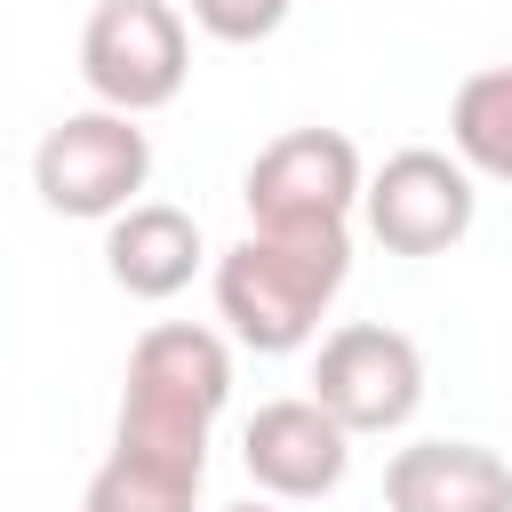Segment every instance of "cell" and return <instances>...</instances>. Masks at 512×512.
Returning <instances> with one entry per match:
<instances>
[{"label": "cell", "instance_id": "6da1fadb", "mask_svg": "<svg viewBox=\"0 0 512 512\" xmlns=\"http://www.w3.org/2000/svg\"><path fill=\"white\" fill-rule=\"evenodd\" d=\"M352 272L344 224H248L216 256V312L248 352H296Z\"/></svg>", "mask_w": 512, "mask_h": 512}, {"label": "cell", "instance_id": "7a4b0ae2", "mask_svg": "<svg viewBox=\"0 0 512 512\" xmlns=\"http://www.w3.org/2000/svg\"><path fill=\"white\" fill-rule=\"evenodd\" d=\"M224 400H232V352H224V336L192 328V320H160L128 352V392H120L112 448L208 464V424L224 416Z\"/></svg>", "mask_w": 512, "mask_h": 512}, {"label": "cell", "instance_id": "3957f363", "mask_svg": "<svg viewBox=\"0 0 512 512\" xmlns=\"http://www.w3.org/2000/svg\"><path fill=\"white\" fill-rule=\"evenodd\" d=\"M192 32L168 0H96L80 24V80L104 112H160L184 96Z\"/></svg>", "mask_w": 512, "mask_h": 512}, {"label": "cell", "instance_id": "277c9868", "mask_svg": "<svg viewBox=\"0 0 512 512\" xmlns=\"http://www.w3.org/2000/svg\"><path fill=\"white\" fill-rule=\"evenodd\" d=\"M152 176V136L128 120V112H64L40 152H32V192L56 208V216H80V224H112L120 208H136Z\"/></svg>", "mask_w": 512, "mask_h": 512}, {"label": "cell", "instance_id": "5b68a950", "mask_svg": "<svg viewBox=\"0 0 512 512\" xmlns=\"http://www.w3.org/2000/svg\"><path fill=\"white\" fill-rule=\"evenodd\" d=\"M304 400H320L352 440L360 432H400L424 408V352L400 328H384V320H344L320 344Z\"/></svg>", "mask_w": 512, "mask_h": 512}, {"label": "cell", "instance_id": "8992f818", "mask_svg": "<svg viewBox=\"0 0 512 512\" xmlns=\"http://www.w3.org/2000/svg\"><path fill=\"white\" fill-rule=\"evenodd\" d=\"M360 184V144L344 128H288L248 160L240 200L248 224H344L360 208Z\"/></svg>", "mask_w": 512, "mask_h": 512}, {"label": "cell", "instance_id": "52a82bcc", "mask_svg": "<svg viewBox=\"0 0 512 512\" xmlns=\"http://www.w3.org/2000/svg\"><path fill=\"white\" fill-rule=\"evenodd\" d=\"M360 208H368V232L392 256H440V248H456L472 232L480 192H472V168L464 160H448L432 144H408V152H392L360 184Z\"/></svg>", "mask_w": 512, "mask_h": 512}, {"label": "cell", "instance_id": "ba28073f", "mask_svg": "<svg viewBox=\"0 0 512 512\" xmlns=\"http://www.w3.org/2000/svg\"><path fill=\"white\" fill-rule=\"evenodd\" d=\"M240 464H248V480H256L264 496L312 504V496H328V488L344 480L352 432H344L320 400H264V408L248 416V432H240Z\"/></svg>", "mask_w": 512, "mask_h": 512}, {"label": "cell", "instance_id": "9c48e42d", "mask_svg": "<svg viewBox=\"0 0 512 512\" xmlns=\"http://www.w3.org/2000/svg\"><path fill=\"white\" fill-rule=\"evenodd\" d=\"M392 512H512V464L480 440H416L384 464Z\"/></svg>", "mask_w": 512, "mask_h": 512}, {"label": "cell", "instance_id": "30bf717a", "mask_svg": "<svg viewBox=\"0 0 512 512\" xmlns=\"http://www.w3.org/2000/svg\"><path fill=\"white\" fill-rule=\"evenodd\" d=\"M200 256H208V248H200V224H192L184 208H168V200H136V208H120L112 232H104V272H112V288H128V296H144V304L192 288Z\"/></svg>", "mask_w": 512, "mask_h": 512}, {"label": "cell", "instance_id": "8fae6325", "mask_svg": "<svg viewBox=\"0 0 512 512\" xmlns=\"http://www.w3.org/2000/svg\"><path fill=\"white\" fill-rule=\"evenodd\" d=\"M200 472L184 456H144V448H112L80 496V512H192L200 504Z\"/></svg>", "mask_w": 512, "mask_h": 512}, {"label": "cell", "instance_id": "7c38bea8", "mask_svg": "<svg viewBox=\"0 0 512 512\" xmlns=\"http://www.w3.org/2000/svg\"><path fill=\"white\" fill-rule=\"evenodd\" d=\"M448 136H456V160L512 184V64H488L456 88L448 104Z\"/></svg>", "mask_w": 512, "mask_h": 512}, {"label": "cell", "instance_id": "4fadbf2b", "mask_svg": "<svg viewBox=\"0 0 512 512\" xmlns=\"http://www.w3.org/2000/svg\"><path fill=\"white\" fill-rule=\"evenodd\" d=\"M192 24L224 48H248V40H272L288 24V0H192Z\"/></svg>", "mask_w": 512, "mask_h": 512}, {"label": "cell", "instance_id": "5bb4252c", "mask_svg": "<svg viewBox=\"0 0 512 512\" xmlns=\"http://www.w3.org/2000/svg\"><path fill=\"white\" fill-rule=\"evenodd\" d=\"M224 512H272V504H224Z\"/></svg>", "mask_w": 512, "mask_h": 512}]
</instances>
